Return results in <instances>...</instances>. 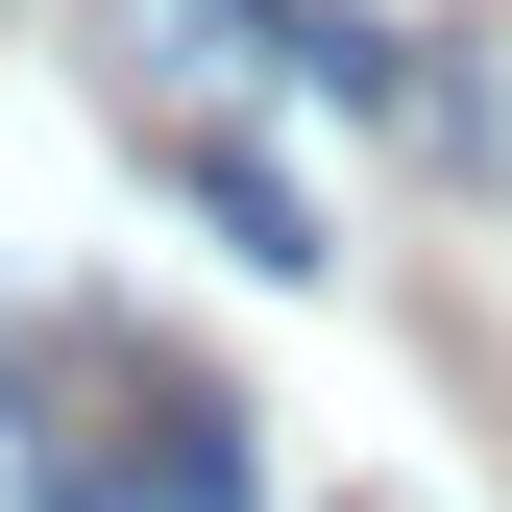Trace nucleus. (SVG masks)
<instances>
[{
    "mask_svg": "<svg viewBox=\"0 0 512 512\" xmlns=\"http://www.w3.org/2000/svg\"><path fill=\"white\" fill-rule=\"evenodd\" d=\"M25 488L49 512H244V415L220 391H147V415H98V439L25 415Z\"/></svg>",
    "mask_w": 512,
    "mask_h": 512,
    "instance_id": "1",
    "label": "nucleus"
},
{
    "mask_svg": "<svg viewBox=\"0 0 512 512\" xmlns=\"http://www.w3.org/2000/svg\"><path fill=\"white\" fill-rule=\"evenodd\" d=\"M122 122H147V171H171V196H196V220L244 244V269H317V196H293L269 147H244V122H196V98H147V74H122Z\"/></svg>",
    "mask_w": 512,
    "mask_h": 512,
    "instance_id": "2",
    "label": "nucleus"
}]
</instances>
